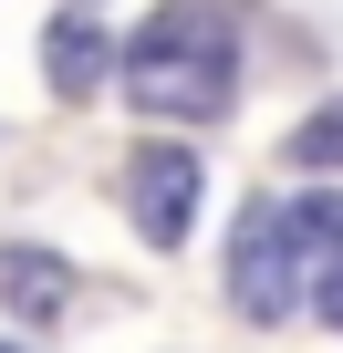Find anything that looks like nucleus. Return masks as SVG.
I'll list each match as a JSON object with an SVG mask.
<instances>
[{
  "instance_id": "nucleus-1",
  "label": "nucleus",
  "mask_w": 343,
  "mask_h": 353,
  "mask_svg": "<svg viewBox=\"0 0 343 353\" xmlns=\"http://www.w3.org/2000/svg\"><path fill=\"white\" fill-rule=\"evenodd\" d=\"M115 73H125L135 114L208 125V114H229V94H239V32H229L219 0H177V11H156V21L115 52Z\"/></svg>"
},
{
  "instance_id": "nucleus-2",
  "label": "nucleus",
  "mask_w": 343,
  "mask_h": 353,
  "mask_svg": "<svg viewBox=\"0 0 343 353\" xmlns=\"http://www.w3.org/2000/svg\"><path fill=\"white\" fill-rule=\"evenodd\" d=\"M229 291L250 322H291L302 301V270H291V239H281V208H250L239 239H229Z\"/></svg>"
},
{
  "instance_id": "nucleus-3",
  "label": "nucleus",
  "mask_w": 343,
  "mask_h": 353,
  "mask_svg": "<svg viewBox=\"0 0 343 353\" xmlns=\"http://www.w3.org/2000/svg\"><path fill=\"white\" fill-rule=\"evenodd\" d=\"M125 208H135L146 250H177V239L198 229V156H188V145H146L135 176H125Z\"/></svg>"
},
{
  "instance_id": "nucleus-4",
  "label": "nucleus",
  "mask_w": 343,
  "mask_h": 353,
  "mask_svg": "<svg viewBox=\"0 0 343 353\" xmlns=\"http://www.w3.org/2000/svg\"><path fill=\"white\" fill-rule=\"evenodd\" d=\"M115 73V42H104V21L94 11H52V32H42V83L73 104V94H94Z\"/></svg>"
},
{
  "instance_id": "nucleus-5",
  "label": "nucleus",
  "mask_w": 343,
  "mask_h": 353,
  "mask_svg": "<svg viewBox=\"0 0 343 353\" xmlns=\"http://www.w3.org/2000/svg\"><path fill=\"white\" fill-rule=\"evenodd\" d=\"M0 301H11V322H63V301H73V270H63L52 250L11 239V250H0Z\"/></svg>"
},
{
  "instance_id": "nucleus-6",
  "label": "nucleus",
  "mask_w": 343,
  "mask_h": 353,
  "mask_svg": "<svg viewBox=\"0 0 343 353\" xmlns=\"http://www.w3.org/2000/svg\"><path fill=\"white\" fill-rule=\"evenodd\" d=\"M281 239H291V270L312 291L322 270H343V198H291L281 208Z\"/></svg>"
},
{
  "instance_id": "nucleus-7",
  "label": "nucleus",
  "mask_w": 343,
  "mask_h": 353,
  "mask_svg": "<svg viewBox=\"0 0 343 353\" xmlns=\"http://www.w3.org/2000/svg\"><path fill=\"white\" fill-rule=\"evenodd\" d=\"M291 166L302 176H343V104H312L291 125Z\"/></svg>"
},
{
  "instance_id": "nucleus-8",
  "label": "nucleus",
  "mask_w": 343,
  "mask_h": 353,
  "mask_svg": "<svg viewBox=\"0 0 343 353\" xmlns=\"http://www.w3.org/2000/svg\"><path fill=\"white\" fill-rule=\"evenodd\" d=\"M312 312H322V322L343 332V270H322V281H312Z\"/></svg>"
},
{
  "instance_id": "nucleus-9",
  "label": "nucleus",
  "mask_w": 343,
  "mask_h": 353,
  "mask_svg": "<svg viewBox=\"0 0 343 353\" xmlns=\"http://www.w3.org/2000/svg\"><path fill=\"white\" fill-rule=\"evenodd\" d=\"M0 353H11V343H0Z\"/></svg>"
}]
</instances>
